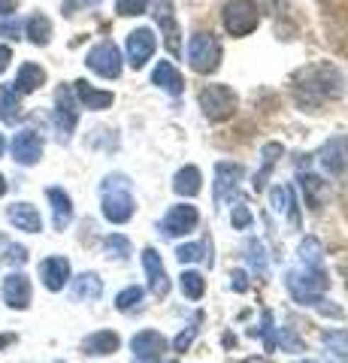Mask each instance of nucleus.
<instances>
[{
    "label": "nucleus",
    "instance_id": "f257e3e1",
    "mask_svg": "<svg viewBox=\"0 0 348 363\" xmlns=\"http://www.w3.org/2000/svg\"><path fill=\"white\" fill-rule=\"evenodd\" d=\"M100 197H103V218L112 221V224H125L133 218V209H137V203L130 197V182L128 176L121 173H112L103 179V185H100Z\"/></svg>",
    "mask_w": 348,
    "mask_h": 363
},
{
    "label": "nucleus",
    "instance_id": "f03ea898",
    "mask_svg": "<svg viewBox=\"0 0 348 363\" xmlns=\"http://www.w3.org/2000/svg\"><path fill=\"white\" fill-rule=\"evenodd\" d=\"M285 285L300 306H315V309H321L324 291H327V276H324L321 267H306L303 272H288Z\"/></svg>",
    "mask_w": 348,
    "mask_h": 363
},
{
    "label": "nucleus",
    "instance_id": "7ed1b4c3",
    "mask_svg": "<svg viewBox=\"0 0 348 363\" xmlns=\"http://www.w3.org/2000/svg\"><path fill=\"white\" fill-rule=\"evenodd\" d=\"M188 64L194 73H215L221 64V43L206 30H197L188 40Z\"/></svg>",
    "mask_w": 348,
    "mask_h": 363
},
{
    "label": "nucleus",
    "instance_id": "20e7f679",
    "mask_svg": "<svg viewBox=\"0 0 348 363\" xmlns=\"http://www.w3.org/2000/svg\"><path fill=\"white\" fill-rule=\"evenodd\" d=\"M261 25V9L254 0H228L224 4V28L230 37H249Z\"/></svg>",
    "mask_w": 348,
    "mask_h": 363
},
{
    "label": "nucleus",
    "instance_id": "39448f33",
    "mask_svg": "<svg viewBox=\"0 0 348 363\" xmlns=\"http://www.w3.org/2000/svg\"><path fill=\"white\" fill-rule=\"evenodd\" d=\"M200 109L209 121H224L237 112V94L228 85H206L200 91Z\"/></svg>",
    "mask_w": 348,
    "mask_h": 363
},
{
    "label": "nucleus",
    "instance_id": "423d86ee",
    "mask_svg": "<svg viewBox=\"0 0 348 363\" xmlns=\"http://www.w3.org/2000/svg\"><path fill=\"white\" fill-rule=\"evenodd\" d=\"M85 64H88V70L103 76V79H118L121 76V52H118V45L109 43V40L97 43L94 49L85 55Z\"/></svg>",
    "mask_w": 348,
    "mask_h": 363
},
{
    "label": "nucleus",
    "instance_id": "0eeeda50",
    "mask_svg": "<svg viewBox=\"0 0 348 363\" xmlns=\"http://www.w3.org/2000/svg\"><path fill=\"white\" fill-rule=\"evenodd\" d=\"M76 124H79V109H76V104H73V88L61 85L58 91H55V128H58L64 143L70 140Z\"/></svg>",
    "mask_w": 348,
    "mask_h": 363
},
{
    "label": "nucleus",
    "instance_id": "6e6552de",
    "mask_svg": "<svg viewBox=\"0 0 348 363\" xmlns=\"http://www.w3.org/2000/svg\"><path fill=\"white\" fill-rule=\"evenodd\" d=\"M133 348V363H161L167 351V339L158 330H142L130 339Z\"/></svg>",
    "mask_w": 348,
    "mask_h": 363
},
{
    "label": "nucleus",
    "instance_id": "1a4fd4ad",
    "mask_svg": "<svg viewBox=\"0 0 348 363\" xmlns=\"http://www.w3.org/2000/svg\"><path fill=\"white\" fill-rule=\"evenodd\" d=\"M0 294H4V303L9 306V309L25 312L30 306V297H33L30 279L21 276V272H9V276L4 279V288H0Z\"/></svg>",
    "mask_w": 348,
    "mask_h": 363
},
{
    "label": "nucleus",
    "instance_id": "9d476101",
    "mask_svg": "<svg viewBox=\"0 0 348 363\" xmlns=\"http://www.w3.org/2000/svg\"><path fill=\"white\" fill-rule=\"evenodd\" d=\"M155 49H158L155 33L149 28H137L128 37V64L133 67V70H140V67H145V61L155 55Z\"/></svg>",
    "mask_w": 348,
    "mask_h": 363
},
{
    "label": "nucleus",
    "instance_id": "9b49d317",
    "mask_svg": "<svg viewBox=\"0 0 348 363\" xmlns=\"http://www.w3.org/2000/svg\"><path fill=\"white\" fill-rule=\"evenodd\" d=\"M13 157H16V164L21 167H33L43 157V140H40V133L37 130H21L13 136Z\"/></svg>",
    "mask_w": 348,
    "mask_h": 363
},
{
    "label": "nucleus",
    "instance_id": "f8f14e48",
    "mask_svg": "<svg viewBox=\"0 0 348 363\" xmlns=\"http://www.w3.org/2000/svg\"><path fill=\"white\" fill-rule=\"evenodd\" d=\"M200 215L194 206H173L170 212H167V218L161 221V233L164 236H185L197 227Z\"/></svg>",
    "mask_w": 348,
    "mask_h": 363
},
{
    "label": "nucleus",
    "instance_id": "ddd939ff",
    "mask_svg": "<svg viewBox=\"0 0 348 363\" xmlns=\"http://www.w3.org/2000/svg\"><path fill=\"white\" fill-rule=\"evenodd\" d=\"M40 279H43V285H46V291H52V294L64 291V285L70 281V260L67 257H46L40 264Z\"/></svg>",
    "mask_w": 348,
    "mask_h": 363
},
{
    "label": "nucleus",
    "instance_id": "4468645a",
    "mask_svg": "<svg viewBox=\"0 0 348 363\" xmlns=\"http://www.w3.org/2000/svg\"><path fill=\"white\" fill-rule=\"evenodd\" d=\"M142 267H145V276H149L152 294H155V297H167V294H170V279H167L161 255L155 252V248H145V252H142Z\"/></svg>",
    "mask_w": 348,
    "mask_h": 363
},
{
    "label": "nucleus",
    "instance_id": "2eb2a0df",
    "mask_svg": "<svg viewBox=\"0 0 348 363\" xmlns=\"http://www.w3.org/2000/svg\"><path fill=\"white\" fill-rule=\"evenodd\" d=\"M46 197L52 203V224H55V230H67L70 221H73V200H70V194H67L64 188H49Z\"/></svg>",
    "mask_w": 348,
    "mask_h": 363
},
{
    "label": "nucleus",
    "instance_id": "dca6fc26",
    "mask_svg": "<svg viewBox=\"0 0 348 363\" xmlns=\"http://www.w3.org/2000/svg\"><path fill=\"white\" fill-rule=\"evenodd\" d=\"M118 345H121V336L116 330H97V333L82 339V354H91V357L116 354Z\"/></svg>",
    "mask_w": 348,
    "mask_h": 363
},
{
    "label": "nucleus",
    "instance_id": "f3484780",
    "mask_svg": "<svg viewBox=\"0 0 348 363\" xmlns=\"http://www.w3.org/2000/svg\"><path fill=\"white\" fill-rule=\"evenodd\" d=\"M240 176H242V167L237 164H218L215 167V203H224L228 197H233V191L240 185Z\"/></svg>",
    "mask_w": 348,
    "mask_h": 363
},
{
    "label": "nucleus",
    "instance_id": "a211bd4d",
    "mask_svg": "<svg viewBox=\"0 0 348 363\" xmlns=\"http://www.w3.org/2000/svg\"><path fill=\"white\" fill-rule=\"evenodd\" d=\"M73 94L79 97V104L85 109H109L112 106V91H100L94 88L91 82H85V79H79V82H73Z\"/></svg>",
    "mask_w": 348,
    "mask_h": 363
},
{
    "label": "nucleus",
    "instance_id": "6ab92c4d",
    "mask_svg": "<svg viewBox=\"0 0 348 363\" xmlns=\"http://www.w3.org/2000/svg\"><path fill=\"white\" fill-rule=\"evenodd\" d=\"M6 218L25 233H40L43 230V218H40V212L33 209L30 203H13V206L6 209Z\"/></svg>",
    "mask_w": 348,
    "mask_h": 363
},
{
    "label": "nucleus",
    "instance_id": "aec40b11",
    "mask_svg": "<svg viewBox=\"0 0 348 363\" xmlns=\"http://www.w3.org/2000/svg\"><path fill=\"white\" fill-rule=\"evenodd\" d=\"M46 85V70H43L40 64H21L18 67V76H16V82H13V91L16 94H33L37 88Z\"/></svg>",
    "mask_w": 348,
    "mask_h": 363
},
{
    "label": "nucleus",
    "instance_id": "412c9836",
    "mask_svg": "<svg viewBox=\"0 0 348 363\" xmlns=\"http://www.w3.org/2000/svg\"><path fill=\"white\" fill-rule=\"evenodd\" d=\"M158 25H161V33H164V43L167 49H170L173 55L182 52V43H179V25H176V16L170 9V0H164V6H158Z\"/></svg>",
    "mask_w": 348,
    "mask_h": 363
},
{
    "label": "nucleus",
    "instance_id": "4be33fe9",
    "mask_svg": "<svg viewBox=\"0 0 348 363\" xmlns=\"http://www.w3.org/2000/svg\"><path fill=\"white\" fill-rule=\"evenodd\" d=\"M152 82L158 85V88H164L170 97H179L182 94V88H185V82H182V76H179V70L170 64V61H161L158 67H155V73H152Z\"/></svg>",
    "mask_w": 348,
    "mask_h": 363
},
{
    "label": "nucleus",
    "instance_id": "5701e85b",
    "mask_svg": "<svg viewBox=\"0 0 348 363\" xmlns=\"http://www.w3.org/2000/svg\"><path fill=\"white\" fill-rule=\"evenodd\" d=\"M200 188H203V176H200L197 167H182L173 179V191L179 197H197Z\"/></svg>",
    "mask_w": 348,
    "mask_h": 363
},
{
    "label": "nucleus",
    "instance_id": "b1692460",
    "mask_svg": "<svg viewBox=\"0 0 348 363\" xmlns=\"http://www.w3.org/2000/svg\"><path fill=\"white\" fill-rule=\"evenodd\" d=\"M282 143H266L264 149H261V157H264V164H261V169L254 173V191H264V185H266V179H269V173H273V167H276V161L282 157Z\"/></svg>",
    "mask_w": 348,
    "mask_h": 363
},
{
    "label": "nucleus",
    "instance_id": "393cba45",
    "mask_svg": "<svg viewBox=\"0 0 348 363\" xmlns=\"http://www.w3.org/2000/svg\"><path fill=\"white\" fill-rule=\"evenodd\" d=\"M100 294H103V281H100L97 272H82V276L73 279L76 300H100Z\"/></svg>",
    "mask_w": 348,
    "mask_h": 363
},
{
    "label": "nucleus",
    "instance_id": "a878e982",
    "mask_svg": "<svg viewBox=\"0 0 348 363\" xmlns=\"http://www.w3.org/2000/svg\"><path fill=\"white\" fill-rule=\"evenodd\" d=\"M269 200H273V209L276 212H288L291 224H300V212H297L294 191H291V185H276L273 191H269Z\"/></svg>",
    "mask_w": 348,
    "mask_h": 363
},
{
    "label": "nucleus",
    "instance_id": "bb28decb",
    "mask_svg": "<svg viewBox=\"0 0 348 363\" xmlns=\"http://www.w3.org/2000/svg\"><path fill=\"white\" fill-rule=\"evenodd\" d=\"M25 30H28V40L33 45H49V40H52V21H49V16H43V13H33L28 18Z\"/></svg>",
    "mask_w": 348,
    "mask_h": 363
},
{
    "label": "nucleus",
    "instance_id": "cd10ccee",
    "mask_svg": "<svg viewBox=\"0 0 348 363\" xmlns=\"http://www.w3.org/2000/svg\"><path fill=\"white\" fill-rule=\"evenodd\" d=\"M18 118H21L18 94L13 91V85H4V88H0V121H4V124H16Z\"/></svg>",
    "mask_w": 348,
    "mask_h": 363
},
{
    "label": "nucleus",
    "instance_id": "c85d7f7f",
    "mask_svg": "<svg viewBox=\"0 0 348 363\" xmlns=\"http://www.w3.org/2000/svg\"><path fill=\"white\" fill-rule=\"evenodd\" d=\"M300 185H303V194H306V203L309 209H321L324 197H327V185L318 179V176H300Z\"/></svg>",
    "mask_w": 348,
    "mask_h": 363
},
{
    "label": "nucleus",
    "instance_id": "c756f323",
    "mask_svg": "<svg viewBox=\"0 0 348 363\" xmlns=\"http://www.w3.org/2000/svg\"><path fill=\"white\" fill-rule=\"evenodd\" d=\"M179 285H182V294L188 300H200L203 297V291H206V279L200 276V272H194V269H185L182 276H179Z\"/></svg>",
    "mask_w": 348,
    "mask_h": 363
},
{
    "label": "nucleus",
    "instance_id": "7c9ffc66",
    "mask_svg": "<svg viewBox=\"0 0 348 363\" xmlns=\"http://www.w3.org/2000/svg\"><path fill=\"white\" fill-rule=\"evenodd\" d=\"M321 164L324 169H327L330 176H339L345 169V161H342V152H339V143H327L321 152Z\"/></svg>",
    "mask_w": 348,
    "mask_h": 363
},
{
    "label": "nucleus",
    "instance_id": "2f4dec72",
    "mask_svg": "<svg viewBox=\"0 0 348 363\" xmlns=\"http://www.w3.org/2000/svg\"><path fill=\"white\" fill-rule=\"evenodd\" d=\"M321 257H324V248L315 236H306V240L300 242V260L303 267H321Z\"/></svg>",
    "mask_w": 348,
    "mask_h": 363
},
{
    "label": "nucleus",
    "instance_id": "473e14b6",
    "mask_svg": "<svg viewBox=\"0 0 348 363\" xmlns=\"http://www.w3.org/2000/svg\"><path fill=\"white\" fill-rule=\"evenodd\" d=\"M203 252H209V245H206V242H203V245L188 242V245H179V248H176V257L182 260V264H194V260H206V264L212 267V257H209V255H203Z\"/></svg>",
    "mask_w": 348,
    "mask_h": 363
},
{
    "label": "nucleus",
    "instance_id": "72a5a7b5",
    "mask_svg": "<svg viewBox=\"0 0 348 363\" xmlns=\"http://www.w3.org/2000/svg\"><path fill=\"white\" fill-rule=\"evenodd\" d=\"M321 339H324V345H327L333 354L348 357V330H324Z\"/></svg>",
    "mask_w": 348,
    "mask_h": 363
},
{
    "label": "nucleus",
    "instance_id": "f704fd0d",
    "mask_svg": "<svg viewBox=\"0 0 348 363\" xmlns=\"http://www.w3.org/2000/svg\"><path fill=\"white\" fill-rule=\"evenodd\" d=\"M142 303V288H137V285H130V288H125L116 297V309L118 312H130V309H137V306Z\"/></svg>",
    "mask_w": 348,
    "mask_h": 363
},
{
    "label": "nucleus",
    "instance_id": "c9c22d12",
    "mask_svg": "<svg viewBox=\"0 0 348 363\" xmlns=\"http://www.w3.org/2000/svg\"><path fill=\"white\" fill-rule=\"evenodd\" d=\"M245 255H249V264H252V269L257 272V276H266V252H264V245L257 240H252L249 245H245Z\"/></svg>",
    "mask_w": 348,
    "mask_h": 363
},
{
    "label": "nucleus",
    "instance_id": "e433bc0d",
    "mask_svg": "<svg viewBox=\"0 0 348 363\" xmlns=\"http://www.w3.org/2000/svg\"><path fill=\"white\" fill-rule=\"evenodd\" d=\"M103 248L109 252V257H118V260H125L130 255V242H128V236H121V233H112L103 240Z\"/></svg>",
    "mask_w": 348,
    "mask_h": 363
},
{
    "label": "nucleus",
    "instance_id": "4c0bfd02",
    "mask_svg": "<svg viewBox=\"0 0 348 363\" xmlns=\"http://www.w3.org/2000/svg\"><path fill=\"white\" fill-rule=\"evenodd\" d=\"M145 9H149V0H116V13H118V16H125V18H130V16H142Z\"/></svg>",
    "mask_w": 348,
    "mask_h": 363
},
{
    "label": "nucleus",
    "instance_id": "58836bf2",
    "mask_svg": "<svg viewBox=\"0 0 348 363\" xmlns=\"http://www.w3.org/2000/svg\"><path fill=\"white\" fill-rule=\"evenodd\" d=\"M4 260H6L9 267H25V264H28V248H25V245H9V242H6Z\"/></svg>",
    "mask_w": 348,
    "mask_h": 363
},
{
    "label": "nucleus",
    "instance_id": "ea45409f",
    "mask_svg": "<svg viewBox=\"0 0 348 363\" xmlns=\"http://www.w3.org/2000/svg\"><path fill=\"white\" fill-rule=\"evenodd\" d=\"M200 318H203V315H194V324H191L185 333H179V336H176V342H173V348H176V351H188V348H191V342H194V336H197V324H200Z\"/></svg>",
    "mask_w": 348,
    "mask_h": 363
},
{
    "label": "nucleus",
    "instance_id": "a19ab883",
    "mask_svg": "<svg viewBox=\"0 0 348 363\" xmlns=\"http://www.w3.org/2000/svg\"><path fill=\"white\" fill-rule=\"evenodd\" d=\"M230 221H233V227H237V230H245V227L252 224V212H249V206H233V215H230Z\"/></svg>",
    "mask_w": 348,
    "mask_h": 363
},
{
    "label": "nucleus",
    "instance_id": "79ce46f5",
    "mask_svg": "<svg viewBox=\"0 0 348 363\" xmlns=\"http://www.w3.org/2000/svg\"><path fill=\"white\" fill-rule=\"evenodd\" d=\"M276 336H279V345H282L285 351H303V345H300V339H297L294 333H291V330H288V327H282V330H279Z\"/></svg>",
    "mask_w": 348,
    "mask_h": 363
},
{
    "label": "nucleus",
    "instance_id": "37998d69",
    "mask_svg": "<svg viewBox=\"0 0 348 363\" xmlns=\"http://www.w3.org/2000/svg\"><path fill=\"white\" fill-rule=\"evenodd\" d=\"M0 37H6V40H21V25L18 21H0Z\"/></svg>",
    "mask_w": 348,
    "mask_h": 363
},
{
    "label": "nucleus",
    "instance_id": "c03bdc74",
    "mask_svg": "<svg viewBox=\"0 0 348 363\" xmlns=\"http://www.w3.org/2000/svg\"><path fill=\"white\" fill-rule=\"evenodd\" d=\"M100 0H64V16H76V9H85V6H97Z\"/></svg>",
    "mask_w": 348,
    "mask_h": 363
},
{
    "label": "nucleus",
    "instance_id": "a18cd8bd",
    "mask_svg": "<svg viewBox=\"0 0 348 363\" xmlns=\"http://www.w3.org/2000/svg\"><path fill=\"white\" fill-rule=\"evenodd\" d=\"M230 285H233V291H237V294H245V291H249V276H245L242 269H233L230 272Z\"/></svg>",
    "mask_w": 348,
    "mask_h": 363
},
{
    "label": "nucleus",
    "instance_id": "49530a36",
    "mask_svg": "<svg viewBox=\"0 0 348 363\" xmlns=\"http://www.w3.org/2000/svg\"><path fill=\"white\" fill-rule=\"evenodd\" d=\"M9 64H13V49H9V45H0V73H6Z\"/></svg>",
    "mask_w": 348,
    "mask_h": 363
},
{
    "label": "nucleus",
    "instance_id": "de8ad7c7",
    "mask_svg": "<svg viewBox=\"0 0 348 363\" xmlns=\"http://www.w3.org/2000/svg\"><path fill=\"white\" fill-rule=\"evenodd\" d=\"M18 9V4L16 0H0V18H9Z\"/></svg>",
    "mask_w": 348,
    "mask_h": 363
},
{
    "label": "nucleus",
    "instance_id": "09e8293b",
    "mask_svg": "<svg viewBox=\"0 0 348 363\" xmlns=\"http://www.w3.org/2000/svg\"><path fill=\"white\" fill-rule=\"evenodd\" d=\"M13 342H16V333H0V348L13 345Z\"/></svg>",
    "mask_w": 348,
    "mask_h": 363
},
{
    "label": "nucleus",
    "instance_id": "8fccbe9b",
    "mask_svg": "<svg viewBox=\"0 0 348 363\" xmlns=\"http://www.w3.org/2000/svg\"><path fill=\"white\" fill-rule=\"evenodd\" d=\"M4 194H6V179L0 176V197H4Z\"/></svg>",
    "mask_w": 348,
    "mask_h": 363
},
{
    "label": "nucleus",
    "instance_id": "3c124183",
    "mask_svg": "<svg viewBox=\"0 0 348 363\" xmlns=\"http://www.w3.org/2000/svg\"><path fill=\"white\" fill-rule=\"evenodd\" d=\"M4 149H6V143H4V133H0V155H4Z\"/></svg>",
    "mask_w": 348,
    "mask_h": 363
},
{
    "label": "nucleus",
    "instance_id": "603ef678",
    "mask_svg": "<svg viewBox=\"0 0 348 363\" xmlns=\"http://www.w3.org/2000/svg\"><path fill=\"white\" fill-rule=\"evenodd\" d=\"M4 245H6V236H4V233H0V248H4Z\"/></svg>",
    "mask_w": 348,
    "mask_h": 363
},
{
    "label": "nucleus",
    "instance_id": "864d4df0",
    "mask_svg": "<svg viewBox=\"0 0 348 363\" xmlns=\"http://www.w3.org/2000/svg\"><path fill=\"white\" fill-rule=\"evenodd\" d=\"M55 363H64V360H55Z\"/></svg>",
    "mask_w": 348,
    "mask_h": 363
},
{
    "label": "nucleus",
    "instance_id": "5fc2aeb1",
    "mask_svg": "<svg viewBox=\"0 0 348 363\" xmlns=\"http://www.w3.org/2000/svg\"><path fill=\"white\" fill-rule=\"evenodd\" d=\"M170 363H176V360H170Z\"/></svg>",
    "mask_w": 348,
    "mask_h": 363
},
{
    "label": "nucleus",
    "instance_id": "6e6d98bb",
    "mask_svg": "<svg viewBox=\"0 0 348 363\" xmlns=\"http://www.w3.org/2000/svg\"><path fill=\"white\" fill-rule=\"evenodd\" d=\"M306 363H312V360H306Z\"/></svg>",
    "mask_w": 348,
    "mask_h": 363
}]
</instances>
